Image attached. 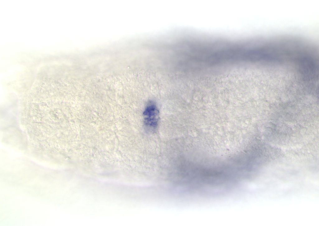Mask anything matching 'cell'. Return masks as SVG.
<instances>
[{
	"instance_id": "1",
	"label": "cell",
	"mask_w": 319,
	"mask_h": 226,
	"mask_svg": "<svg viewBox=\"0 0 319 226\" xmlns=\"http://www.w3.org/2000/svg\"><path fill=\"white\" fill-rule=\"evenodd\" d=\"M144 122L147 131L153 132L156 129L159 120V112L156 104L152 101L147 104L143 113Z\"/></svg>"
}]
</instances>
